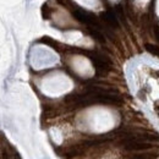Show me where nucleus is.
<instances>
[{
    "label": "nucleus",
    "instance_id": "obj_1",
    "mask_svg": "<svg viewBox=\"0 0 159 159\" xmlns=\"http://www.w3.org/2000/svg\"><path fill=\"white\" fill-rule=\"evenodd\" d=\"M88 58L91 59L92 61V64L93 66L95 67V71L97 73H99V75H105L108 71H110V61L105 58H103L100 57V55H88Z\"/></svg>",
    "mask_w": 159,
    "mask_h": 159
},
{
    "label": "nucleus",
    "instance_id": "obj_2",
    "mask_svg": "<svg viewBox=\"0 0 159 159\" xmlns=\"http://www.w3.org/2000/svg\"><path fill=\"white\" fill-rule=\"evenodd\" d=\"M72 15L76 20H78L80 22L82 23H86V25H98L95 21V17L94 15H92L91 12H88L86 10H82V9H76L73 12H72Z\"/></svg>",
    "mask_w": 159,
    "mask_h": 159
},
{
    "label": "nucleus",
    "instance_id": "obj_3",
    "mask_svg": "<svg viewBox=\"0 0 159 159\" xmlns=\"http://www.w3.org/2000/svg\"><path fill=\"white\" fill-rule=\"evenodd\" d=\"M122 144H124V148L127 149V151H144V149L151 148V144L149 143L138 141V140H136V138L125 140Z\"/></svg>",
    "mask_w": 159,
    "mask_h": 159
},
{
    "label": "nucleus",
    "instance_id": "obj_4",
    "mask_svg": "<svg viewBox=\"0 0 159 159\" xmlns=\"http://www.w3.org/2000/svg\"><path fill=\"white\" fill-rule=\"evenodd\" d=\"M102 18L104 20V21H105L109 26L114 27V28H117V27H119V22H117V18H116V16L114 15V12H112V11H105V12H103V13H102Z\"/></svg>",
    "mask_w": 159,
    "mask_h": 159
},
{
    "label": "nucleus",
    "instance_id": "obj_5",
    "mask_svg": "<svg viewBox=\"0 0 159 159\" xmlns=\"http://www.w3.org/2000/svg\"><path fill=\"white\" fill-rule=\"evenodd\" d=\"M144 48H146V50H147L149 54L154 55V57H159V47H158V45L147 43L146 45H144Z\"/></svg>",
    "mask_w": 159,
    "mask_h": 159
},
{
    "label": "nucleus",
    "instance_id": "obj_6",
    "mask_svg": "<svg viewBox=\"0 0 159 159\" xmlns=\"http://www.w3.org/2000/svg\"><path fill=\"white\" fill-rule=\"evenodd\" d=\"M89 33H91V36H92L95 40H98V42H100V43H104V42H105V37L103 36V34H102L99 31L91 30V31H89Z\"/></svg>",
    "mask_w": 159,
    "mask_h": 159
},
{
    "label": "nucleus",
    "instance_id": "obj_7",
    "mask_svg": "<svg viewBox=\"0 0 159 159\" xmlns=\"http://www.w3.org/2000/svg\"><path fill=\"white\" fill-rule=\"evenodd\" d=\"M157 154L155 153H140L132 155V159H155Z\"/></svg>",
    "mask_w": 159,
    "mask_h": 159
},
{
    "label": "nucleus",
    "instance_id": "obj_8",
    "mask_svg": "<svg viewBox=\"0 0 159 159\" xmlns=\"http://www.w3.org/2000/svg\"><path fill=\"white\" fill-rule=\"evenodd\" d=\"M42 13H43V17H44V18H49V15H50L49 6L44 4V5H43V8H42Z\"/></svg>",
    "mask_w": 159,
    "mask_h": 159
},
{
    "label": "nucleus",
    "instance_id": "obj_9",
    "mask_svg": "<svg viewBox=\"0 0 159 159\" xmlns=\"http://www.w3.org/2000/svg\"><path fill=\"white\" fill-rule=\"evenodd\" d=\"M42 42H44V43H47V44L52 45L53 48H55V47H57V43H55V42H53V40H52L50 38H48V37H44V38L42 39Z\"/></svg>",
    "mask_w": 159,
    "mask_h": 159
},
{
    "label": "nucleus",
    "instance_id": "obj_10",
    "mask_svg": "<svg viewBox=\"0 0 159 159\" xmlns=\"http://www.w3.org/2000/svg\"><path fill=\"white\" fill-rule=\"evenodd\" d=\"M154 34H155L157 40L159 42V27H155V30H154Z\"/></svg>",
    "mask_w": 159,
    "mask_h": 159
},
{
    "label": "nucleus",
    "instance_id": "obj_11",
    "mask_svg": "<svg viewBox=\"0 0 159 159\" xmlns=\"http://www.w3.org/2000/svg\"><path fill=\"white\" fill-rule=\"evenodd\" d=\"M155 75H157L158 77H159V71H155Z\"/></svg>",
    "mask_w": 159,
    "mask_h": 159
}]
</instances>
